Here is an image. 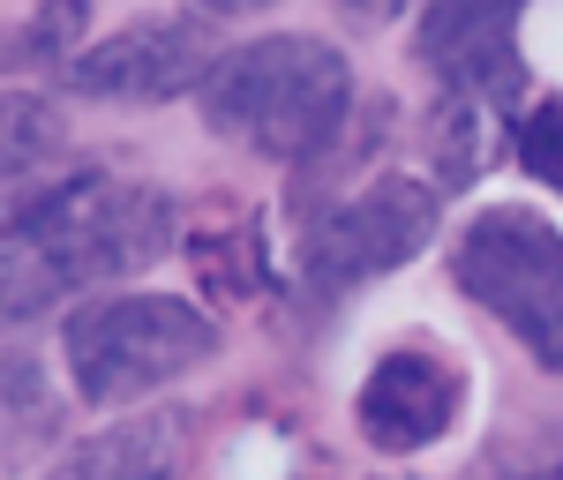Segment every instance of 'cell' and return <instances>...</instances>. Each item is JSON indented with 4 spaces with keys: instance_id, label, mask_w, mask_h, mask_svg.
Wrapping results in <instances>:
<instances>
[{
    "instance_id": "cell-1",
    "label": "cell",
    "mask_w": 563,
    "mask_h": 480,
    "mask_svg": "<svg viewBox=\"0 0 563 480\" xmlns=\"http://www.w3.org/2000/svg\"><path fill=\"white\" fill-rule=\"evenodd\" d=\"M174 233V196L151 180L76 174L53 188H15L0 203V323H31L106 278L158 263Z\"/></svg>"
},
{
    "instance_id": "cell-2",
    "label": "cell",
    "mask_w": 563,
    "mask_h": 480,
    "mask_svg": "<svg viewBox=\"0 0 563 480\" xmlns=\"http://www.w3.org/2000/svg\"><path fill=\"white\" fill-rule=\"evenodd\" d=\"M196 105L218 143L256 150L271 166H308V158H331V143L353 121V68L331 38L278 31L218 53Z\"/></svg>"
},
{
    "instance_id": "cell-3",
    "label": "cell",
    "mask_w": 563,
    "mask_h": 480,
    "mask_svg": "<svg viewBox=\"0 0 563 480\" xmlns=\"http://www.w3.org/2000/svg\"><path fill=\"white\" fill-rule=\"evenodd\" d=\"M218 353V323L180 293H98L68 308L60 360L84 405H135Z\"/></svg>"
},
{
    "instance_id": "cell-4",
    "label": "cell",
    "mask_w": 563,
    "mask_h": 480,
    "mask_svg": "<svg viewBox=\"0 0 563 480\" xmlns=\"http://www.w3.org/2000/svg\"><path fill=\"white\" fill-rule=\"evenodd\" d=\"M451 286L563 376V225L533 203H488L451 241Z\"/></svg>"
},
{
    "instance_id": "cell-5",
    "label": "cell",
    "mask_w": 563,
    "mask_h": 480,
    "mask_svg": "<svg viewBox=\"0 0 563 480\" xmlns=\"http://www.w3.org/2000/svg\"><path fill=\"white\" fill-rule=\"evenodd\" d=\"M435 225H443V188H435V180H413V174L361 180L353 196L323 203V219H308V233H301V301L316 308V315H331L346 293L376 286L390 270H406V263L435 241Z\"/></svg>"
},
{
    "instance_id": "cell-6",
    "label": "cell",
    "mask_w": 563,
    "mask_h": 480,
    "mask_svg": "<svg viewBox=\"0 0 563 480\" xmlns=\"http://www.w3.org/2000/svg\"><path fill=\"white\" fill-rule=\"evenodd\" d=\"M519 15L526 0H421L413 60L443 83V98H466V105H488L511 121V105L526 90Z\"/></svg>"
},
{
    "instance_id": "cell-7",
    "label": "cell",
    "mask_w": 563,
    "mask_h": 480,
    "mask_svg": "<svg viewBox=\"0 0 563 480\" xmlns=\"http://www.w3.org/2000/svg\"><path fill=\"white\" fill-rule=\"evenodd\" d=\"M211 68H218V38L203 15H151V23H129L113 38L84 45L68 60V83L84 98L158 105V98H180V90H203Z\"/></svg>"
},
{
    "instance_id": "cell-8",
    "label": "cell",
    "mask_w": 563,
    "mask_h": 480,
    "mask_svg": "<svg viewBox=\"0 0 563 480\" xmlns=\"http://www.w3.org/2000/svg\"><path fill=\"white\" fill-rule=\"evenodd\" d=\"M459 405H466V368L451 353L429 346H398L384 353L361 391H353V428L376 443L384 458H413L459 428Z\"/></svg>"
},
{
    "instance_id": "cell-9",
    "label": "cell",
    "mask_w": 563,
    "mask_h": 480,
    "mask_svg": "<svg viewBox=\"0 0 563 480\" xmlns=\"http://www.w3.org/2000/svg\"><path fill=\"white\" fill-rule=\"evenodd\" d=\"M45 480H196V413L151 405L121 428H98Z\"/></svg>"
},
{
    "instance_id": "cell-10",
    "label": "cell",
    "mask_w": 563,
    "mask_h": 480,
    "mask_svg": "<svg viewBox=\"0 0 563 480\" xmlns=\"http://www.w3.org/2000/svg\"><path fill=\"white\" fill-rule=\"evenodd\" d=\"M60 143H68V121H60L53 98H38V90H0V188L31 180L45 158H60Z\"/></svg>"
},
{
    "instance_id": "cell-11",
    "label": "cell",
    "mask_w": 563,
    "mask_h": 480,
    "mask_svg": "<svg viewBox=\"0 0 563 480\" xmlns=\"http://www.w3.org/2000/svg\"><path fill=\"white\" fill-rule=\"evenodd\" d=\"M84 23H90V0H38L31 23L0 45V60H8V68H15V60H60V68H68V60L84 53Z\"/></svg>"
},
{
    "instance_id": "cell-12",
    "label": "cell",
    "mask_w": 563,
    "mask_h": 480,
    "mask_svg": "<svg viewBox=\"0 0 563 480\" xmlns=\"http://www.w3.org/2000/svg\"><path fill=\"white\" fill-rule=\"evenodd\" d=\"M196 278L211 286V293H256L263 286V248H256V225H233V233H203L196 248Z\"/></svg>"
},
{
    "instance_id": "cell-13",
    "label": "cell",
    "mask_w": 563,
    "mask_h": 480,
    "mask_svg": "<svg viewBox=\"0 0 563 480\" xmlns=\"http://www.w3.org/2000/svg\"><path fill=\"white\" fill-rule=\"evenodd\" d=\"M511 143H519V166L541 180V188H563V98L533 105V113L519 121V135H511Z\"/></svg>"
},
{
    "instance_id": "cell-14",
    "label": "cell",
    "mask_w": 563,
    "mask_h": 480,
    "mask_svg": "<svg viewBox=\"0 0 563 480\" xmlns=\"http://www.w3.org/2000/svg\"><path fill=\"white\" fill-rule=\"evenodd\" d=\"M406 0H346V15L353 23H384V15H398Z\"/></svg>"
},
{
    "instance_id": "cell-15",
    "label": "cell",
    "mask_w": 563,
    "mask_h": 480,
    "mask_svg": "<svg viewBox=\"0 0 563 480\" xmlns=\"http://www.w3.org/2000/svg\"><path fill=\"white\" fill-rule=\"evenodd\" d=\"M249 8H271V0H196V15H249Z\"/></svg>"
},
{
    "instance_id": "cell-16",
    "label": "cell",
    "mask_w": 563,
    "mask_h": 480,
    "mask_svg": "<svg viewBox=\"0 0 563 480\" xmlns=\"http://www.w3.org/2000/svg\"><path fill=\"white\" fill-rule=\"evenodd\" d=\"M541 480H563V473H541Z\"/></svg>"
}]
</instances>
